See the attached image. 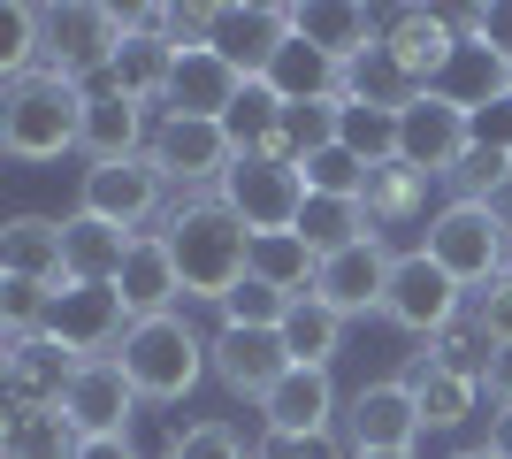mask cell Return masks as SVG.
I'll return each instance as SVG.
<instances>
[{
    "instance_id": "6da1fadb",
    "label": "cell",
    "mask_w": 512,
    "mask_h": 459,
    "mask_svg": "<svg viewBox=\"0 0 512 459\" xmlns=\"http://www.w3.org/2000/svg\"><path fill=\"white\" fill-rule=\"evenodd\" d=\"M153 238L169 245L176 276H184V299H214V306H222L245 276H253V230H245L214 192L169 207V222H161Z\"/></svg>"
},
{
    "instance_id": "7a4b0ae2",
    "label": "cell",
    "mask_w": 512,
    "mask_h": 459,
    "mask_svg": "<svg viewBox=\"0 0 512 459\" xmlns=\"http://www.w3.org/2000/svg\"><path fill=\"white\" fill-rule=\"evenodd\" d=\"M85 108L92 92L39 69V77H16L8 100H0V146L16 161H62L69 146H85Z\"/></svg>"
},
{
    "instance_id": "3957f363",
    "label": "cell",
    "mask_w": 512,
    "mask_h": 459,
    "mask_svg": "<svg viewBox=\"0 0 512 459\" xmlns=\"http://www.w3.org/2000/svg\"><path fill=\"white\" fill-rule=\"evenodd\" d=\"M123 375L138 383V398H153V406H176V398H192V383L214 368L207 345H199V329L184 322V314H153V322H130L123 337Z\"/></svg>"
},
{
    "instance_id": "277c9868",
    "label": "cell",
    "mask_w": 512,
    "mask_h": 459,
    "mask_svg": "<svg viewBox=\"0 0 512 459\" xmlns=\"http://www.w3.org/2000/svg\"><path fill=\"white\" fill-rule=\"evenodd\" d=\"M421 253H428V261H436L451 284L474 299L482 284H497V276L512 268V230L490 215V207H482V199H451L444 215L428 222Z\"/></svg>"
},
{
    "instance_id": "5b68a950",
    "label": "cell",
    "mask_w": 512,
    "mask_h": 459,
    "mask_svg": "<svg viewBox=\"0 0 512 459\" xmlns=\"http://www.w3.org/2000/svg\"><path fill=\"white\" fill-rule=\"evenodd\" d=\"M123 46H130V16H123V8H100V0L46 8V69H54V77H69V85L107 77Z\"/></svg>"
},
{
    "instance_id": "8992f818",
    "label": "cell",
    "mask_w": 512,
    "mask_h": 459,
    "mask_svg": "<svg viewBox=\"0 0 512 459\" xmlns=\"http://www.w3.org/2000/svg\"><path fill=\"white\" fill-rule=\"evenodd\" d=\"M214 199H222L253 238H276V230H299L306 176L291 169V161H268V153H237V169L214 184Z\"/></svg>"
},
{
    "instance_id": "52a82bcc",
    "label": "cell",
    "mask_w": 512,
    "mask_h": 459,
    "mask_svg": "<svg viewBox=\"0 0 512 459\" xmlns=\"http://www.w3.org/2000/svg\"><path fill=\"white\" fill-rule=\"evenodd\" d=\"M46 337L77 360H115V345L130 337V306L115 284H54L46 306Z\"/></svg>"
},
{
    "instance_id": "ba28073f",
    "label": "cell",
    "mask_w": 512,
    "mask_h": 459,
    "mask_svg": "<svg viewBox=\"0 0 512 459\" xmlns=\"http://www.w3.org/2000/svg\"><path fill=\"white\" fill-rule=\"evenodd\" d=\"M383 314L406 329V337H421V345H428V337H444V329L467 314V291L451 284V276L428 261V253H398L390 291H383Z\"/></svg>"
},
{
    "instance_id": "9c48e42d",
    "label": "cell",
    "mask_w": 512,
    "mask_h": 459,
    "mask_svg": "<svg viewBox=\"0 0 512 459\" xmlns=\"http://www.w3.org/2000/svg\"><path fill=\"white\" fill-rule=\"evenodd\" d=\"M474 153V123L467 108H451L436 92H413L398 108V161L421 176H459V161Z\"/></svg>"
},
{
    "instance_id": "30bf717a",
    "label": "cell",
    "mask_w": 512,
    "mask_h": 459,
    "mask_svg": "<svg viewBox=\"0 0 512 459\" xmlns=\"http://www.w3.org/2000/svg\"><path fill=\"white\" fill-rule=\"evenodd\" d=\"M459 46H467V31H459V16H444V8H398V16L383 23V62L406 77V92H428L451 69Z\"/></svg>"
},
{
    "instance_id": "8fae6325",
    "label": "cell",
    "mask_w": 512,
    "mask_h": 459,
    "mask_svg": "<svg viewBox=\"0 0 512 459\" xmlns=\"http://www.w3.org/2000/svg\"><path fill=\"white\" fill-rule=\"evenodd\" d=\"M291 39H299L291 8H268V0H230V8H214V31H207V46L237 69V77H268Z\"/></svg>"
},
{
    "instance_id": "7c38bea8",
    "label": "cell",
    "mask_w": 512,
    "mask_h": 459,
    "mask_svg": "<svg viewBox=\"0 0 512 459\" xmlns=\"http://www.w3.org/2000/svg\"><path fill=\"white\" fill-rule=\"evenodd\" d=\"M146 161L169 176V184H222V176L237 169V146H230V131H222V123H199V115H161V123H153Z\"/></svg>"
},
{
    "instance_id": "4fadbf2b",
    "label": "cell",
    "mask_w": 512,
    "mask_h": 459,
    "mask_svg": "<svg viewBox=\"0 0 512 459\" xmlns=\"http://www.w3.org/2000/svg\"><path fill=\"white\" fill-rule=\"evenodd\" d=\"M169 207V176L153 169V161H115V169H85V215L115 222V230H146L153 215ZM169 222V215H161Z\"/></svg>"
},
{
    "instance_id": "5bb4252c",
    "label": "cell",
    "mask_w": 512,
    "mask_h": 459,
    "mask_svg": "<svg viewBox=\"0 0 512 459\" xmlns=\"http://www.w3.org/2000/svg\"><path fill=\"white\" fill-rule=\"evenodd\" d=\"M207 360H214V375H222V391L253 398V406H268V391L291 375L283 329H222V337L207 345Z\"/></svg>"
},
{
    "instance_id": "9a60e30c",
    "label": "cell",
    "mask_w": 512,
    "mask_h": 459,
    "mask_svg": "<svg viewBox=\"0 0 512 459\" xmlns=\"http://www.w3.org/2000/svg\"><path fill=\"white\" fill-rule=\"evenodd\" d=\"M260 421H268V437L276 444H314L337 429V383H329V368H291L268 391V406H260Z\"/></svg>"
},
{
    "instance_id": "2e32d148",
    "label": "cell",
    "mask_w": 512,
    "mask_h": 459,
    "mask_svg": "<svg viewBox=\"0 0 512 459\" xmlns=\"http://www.w3.org/2000/svg\"><path fill=\"white\" fill-rule=\"evenodd\" d=\"M421 429H428V421H421V406H413L406 383H360L352 406H344V437H352V452H413Z\"/></svg>"
},
{
    "instance_id": "e0dca14e",
    "label": "cell",
    "mask_w": 512,
    "mask_h": 459,
    "mask_svg": "<svg viewBox=\"0 0 512 459\" xmlns=\"http://www.w3.org/2000/svg\"><path fill=\"white\" fill-rule=\"evenodd\" d=\"M62 414L77 421V437H130L138 383L123 375V360H77V383H69Z\"/></svg>"
},
{
    "instance_id": "ac0fdd59",
    "label": "cell",
    "mask_w": 512,
    "mask_h": 459,
    "mask_svg": "<svg viewBox=\"0 0 512 459\" xmlns=\"http://www.w3.org/2000/svg\"><path fill=\"white\" fill-rule=\"evenodd\" d=\"M390 268H398V261L383 253V238H360V245H344V253H329V261H321L314 299L329 306V314H344V322H352V314H367V306L383 314Z\"/></svg>"
},
{
    "instance_id": "d6986e66",
    "label": "cell",
    "mask_w": 512,
    "mask_h": 459,
    "mask_svg": "<svg viewBox=\"0 0 512 459\" xmlns=\"http://www.w3.org/2000/svg\"><path fill=\"white\" fill-rule=\"evenodd\" d=\"M0 375H8V406H62L77 383V352H62L54 337H23L0 345Z\"/></svg>"
},
{
    "instance_id": "ffe728a7",
    "label": "cell",
    "mask_w": 512,
    "mask_h": 459,
    "mask_svg": "<svg viewBox=\"0 0 512 459\" xmlns=\"http://www.w3.org/2000/svg\"><path fill=\"white\" fill-rule=\"evenodd\" d=\"M291 23H299V39L314 46V54H329L337 69L367 62V54L383 46V23L367 16V8H352V0H306V8H291Z\"/></svg>"
},
{
    "instance_id": "44dd1931",
    "label": "cell",
    "mask_w": 512,
    "mask_h": 459,
    "mask_svg": "<svg viewBox=\"0 0 512 459\" xmlns=\"http://www.w3.org/2000/svg\"><path fill=\"white\" fill-rule=\"evenodd\" d=\"M253 85V77H237L214 46H184L176 54V85H169V115H199V123H222L230 100Z\"/></svg>"
},
{
    "instance_id": "7402d4cb",
    "label": "cell",
    "mask_w": 512,
    "mask_h": 459,
    "mask_svg": "<svg viewBox=\"0 0 512 459\" xmlns=\"http://www.w3.org/2000/svg\"><path fill=\"white\" fill-rule=\"evenodd\" d=\"M130 253H138V238L130 230H115V222H100V215H77L62 222V261H69V284H115L130 268Z\"/></svg>"
},
{
    "instance_id": "603a6c76",
    "label": "cell",
    "mask_w": 512,
    "mask_h": 459,
    "mask_svg": "<svg viewBox=\"0 0 512 459\" xmlns=\"http://www.w3.org/2000/svg\"><path fill=\"white\" fill-rule=\"evenodd\" d=\"M153 131H146V108H130L123 92H92V108H85V161L92 169H115V161H146Z\"/></svg>"
},
{
    "instance_id": "cb8c5ba5",
    "label": "cell",
    "mask_w": 512,
    "mask_h": 459,
    "mask_svg": "<svg viewBox=\"0 0 512 459\" xmlns=\"http://www.w3.org/2000/svg\"><path fill=\"white\" fill-rule=\"evenodd\" d=\"M0 276H16V284H69L62 222L54 215H16L0 230Z\"/></svg>"
},
{
    "instance_id": "d4e9b609",
    "label": "cell",
    "mask_w": 512,
    "mask_h": 459,
    "mask_svg": "<svg viewBox=\"0 0 512 459\" xmlns=\"http://www.w3.org/2000/svg\"><path fill=\"white\" fill-rule=\"evenodd\" d=\"M115 291H123L130 322H153V314H176V299H184V276H176L169 245H161V238H138L130 268L115 276Z\"/></svg>"
},
{
    "instance_id": "484cf974",
    "label": "cell",
    "mask_w": 512,
    "mask_h": 459,
    "mask_svg": "<svg viewBox=\"0 0 512 459\" xmlns=\"http://www.w3.org/2000/svg\"><path fill=\"white\" fill-rule=\"evenodd\" d=\"M85 437L62 406H8L0 421V459H77Z\"/></svg>"
},
{
    "instance_id": "4316f807",
    "label": "cell",
    "mask_w": 512,
    "mask_h": 459,
    "mask_svg": "<svg viewBox=\"0 0 512 459\" xmlns=\"http://www.w3.org/2000/svg\"><path fill=\"white\" fill-rule=\"evenodd\" d=\"M413 391V406H421L428 429H459V421L474 414V398H482V375H459V368H436V360H421L413 352V368L398 375Z\"/></svg>"
},
{
    "instance_id": "83f0119b",
    "label": "cell",
    "mask_w": 512,
    "mask_h": 459,
    "mask_svg": "<svg viewBox=\"0 0 512 459\" xmlns=\"http://www.w3.org/2000/svg\"><path fill=\"white\" fill-rule=\"evenodd\" d=\"M428 92H436V100H451V108H490V100H505V92H512V69L505 62H497V54H490V46H459V54H451V69H444V77H436V85H428Z\"/></svg>"
},
{
    "instance_id": "f1b7e54d",
    "label": "cell",
    "mask_w": 512,
    "mask_h": 459,
    "mask_svg": "<svg viewBox=\"0 0 512 459\" xmlns=\"http://www.w3.org/2000/svg\"><path fill=\"white\" fill-rule=\"evenodd\" d=\"M337 146H352L367 169L398 161V108L367 100V92H344V100H337Z\"/></svg>"
},
{
    "instance_id": "f546056e",
    "label": "cell",
    "mask_w": 512,
    "mask_h": 459,
    "mask_svg": "<svg viewBox=\"0 0 512 459\" xmlns=\"http://www.w3.org/2000/svg\"><path fill=\"white\" fill-rule=\"evenodd\" d=\"M360 207H367V222H375V238H383V230H406V222L428 207V176L406 169V161H383V169H367Z\"/></svg>"
},
{
    "instance_id": "4dcf8cb0",
    "label": "cell",
    "mask_w": 512,
    "mask_h": 459,
    "mask_svg": "<svg viewBox=\"0 0 512 459\" xmlns=\"http://www.w3.org/2000/svg\"><path fill=\"white\" fill-rule=\"evenodd\" d=\"M253 276L283 299H314V276H321V253L299 238V230H276V238H253Z\"/></svg>"
},
{
    "instance_id": "1f68e13d",
    "label": "cell",
    "mask_w": 512,
    "mask_h": 459,
    "mask_svg": "<svg viewBox=\"0 0 512 459\" xmlns=\"http://www.w3.org/2000/svg\"><path fill=\"white\" fill-rule=\"evenodd\" d=\"M268 85H276L283 100H291V108H306V100H344V92H352V85H344V69L329 62V54H314L306 39H291V46L276 54Z\"/></svg>"
},
{
    "instance_id": "d6a6232c",
    "label": "cell",
    "mask_w": 512,
    "mask_h": 459,
    "mask_svg": "<svg viewBox=\"0 0 512 459\" xmlns=\"http://www.w3.org/2000/svg\"><path fill=\"white\" fill-rule=\"evenodd\" d=\"M283 108H291V100H283V92L268 85V77H253V85H245V92L230 100V115H222L230 146H237V153H268V146L283 138Z\"/></svg>"
},
{
    "instance_id": "836d02e7",
    "label": "cell",
    "mask_w": 512,
    "mask_h": 459,
    "mask_svg": "<svg viewBox=\"0 0 512 459\" xmlns=\"http://www.w3.org/2000/svg\"><path fill=\"white\" fill-rule=\"evenodd\" d=\"M299 238L314 245L321 261H329V253H344V245H360V238H375V222H367V207H360V199H321V192H306Z\"/></svg>"
},
{
    "instance_id": "e575fe53",
    "label": "cell",
    "mask_w": 512,
    "mask_h": 459,
    "mask_svg": "<svg viewBox=\"0 0 512 459\" xmlns=\"http://www.w3.org/2000/svg\"><path fill=\"white\" fill-rule=\"evenodd\" d=\"M344 337V314H329L321 299H291L283 314V345H291V368H329Z\"/></svg>"
},
{
    "instance_id": "d590c367",
    "label": "cell",
    "mask_w": 512,
    "mask_h": 459,
    "mask_svg": "<svg viewBox=\"0 0 512 459\" xmlns=\"http://www.w3.org/2000/svg\"><path fill=\"white\" fill-rule=\"evenodd\" d=\"M46 54V8H31V0H16L8 16H0V77L16 85V77H39V62Z\"/></svg>"
},
{
    "instance_id": "8d00e7d4",
    "label": "cell",
    "mask_w": 512,
    "mask_h": 459,
    "mask_svg": "<svg viewBox=\"0 0 512 459\" xmlns=\"http://www.w3.org/2000/svg\"><path fill=\"white\" fill-rule=\"evenodd\" d=\"M299 176H306V192H321V199H360L367 192V161L352 146H321L314 161H299Z\"/></svg>"
},
{
    "instance_id": "74e56055",
    "label": "cell",
    "mask_w": 512,
    "mask_h": 459,
    "mask_svg": "<svg viewBox=\"0 0 512 459\" xmlns=\"http://www.w3.org/2000/svg\"><path fill=\"white\" fill-rule=\"evenodd\" d=\"M283 314H291V299L268 291L260 276H245V284L222 299V329H283Z\"/></svg>"
},
{
    "instance_id": "f35d334b",
    "label": "cell",
    "mask_w": 512,
    "mask_h": 459,
    "mask_svg": "<svg viewBox=\"0 0 512 459\" xmlns=\"http://www.w3.org/2000/svg\"><path fill=\"white\" fill-rule=\"evenodd\" d=\"M169 459H260V452L245 444V429H230V421H192V429L169 444Z\"/></svg>"
},
{
    "instance_id": "ab89813d",
    "label": "cell",
    "mask_w": 512,
    "mask_h": 459,
    "mask_svg": "<svg viewBox=\"0 0 512 459\" xmlns=\"http://www.w3.org/2000/svg\"><path fill=\"white\" fill-rule=\"evenodd\" d=\"M467 322L490 337V352H497V345H512V268L497 276V284H482V291L467 299Z\"/></svg>"
},
{
    "instance_id": "60d3db41",
    "label": "cell",
    "mask_w": 512,
    "mask_h": 459,
    "mask_svg": "<svg viewBox=\"0 0 512 459\" xmlns=\"http://www.w3.org/2000/svg\"><path fill=\"white\" fill-rule=\"evenodd\" d=\"M459 31H467L474 46H490L497 62L512 69V0H490V8H467V16H459Z\"/></svg>"
},
{
    "instance_id": "b9f144b4",
    "label": "cell",
    "mask_w": 512,
    "mask_h": 459,
    "mask_svg": "<svg viewBox=\"0 0 512 459\" xmlns=\"http://www.w3.org/2000/svg\"><path fill=\"white\" fill-rule=\"evenodd\" d=\"M451 184H459V199H490L497 184H512V153H482V146H474Z\"/></svg>"
},
{
    "instance_id": "7bdbcfd3",
    "label": "cell",
    "mask_w": 512,
    "mask_h": 459,
    "mask_svg": "<svg viewBox=\"0 0 512 459\" xmlns=\"http://www.w3.org/2000/svg\"><path fill=\"white\" fill-rule=\"evenodd\" d=\"M467 123H474V146H482V153H512V92L490 100V108H474Z\"/></svg>"
},
{
    "instance_id": "ee69618b",
    "label": "cell",
    "mask_w": 512,
    "mask_h": 459,
    "mask_svg": "<svg viewBox=\"0 0 512 459\" xmlns=\"http://www.w3.org/2000/svg\"><path fill=\"white\" fill-rule=\"evenodd\" d=\"M482 391H490L497 414H512V345H497V352H490V375H482Z\"/></svg>"
},
{
    "instance_id": "f6af8a7d",
    "label": "cell",
    "mask_w": 512,
    "mask_h": 459,
    "mask_svg": "<svg viewBox=\"0 0 512 459\" xmlns=\"http://www.w3.org/2000/svg\"><path fill=\"white\" fill-rule=\"evenodd\" d=\"M77 459H138V452H130V437H85Z\"/></svg>"
},
{
    "instance_id": "bcb514c9",
    "label": "cell",
    "mask_w": 512,
    "mask_h": 459,
    "mask_svg": "<svg viewBox=\"0 0 512 459\" xmlns=\"http://www.w3.org/2000/svg\"><path fill=\"white\" fill-rule=\"evenodd\" d=\"M283 459H352V452H337L329 437H314V444H283Z\"/></svg>"
},
{
    "instance_id": "7dc6e473",
    "label": "cell",
    "mask_w": 512,
    "mask_h": 459,
    "mask_svg": "<svg viewBox=\"0 0 512 459\" xmlns=\"http://www.w3.org/2000/svg\"><path fill=\"white\" fill-rule=\"evenodd\" d=\"M490 452L512 459V414H490Z\"/></svg>"
},
{
    "instance_id": "c3c4849f",
    "label": "cell",
    "mask_w": 512,
    "mask_h": 459,
    "mask_svg": "<svg viewBox=\"0 0 512 459\" xmlns=\"http://www.w3.org/2000/svg\"><path fill=\"white\" fill-rule=\"evenodd\" d=\"M451 459H497V452H490V444H467V452H451Z\"/></svg>"
},
{
    "instance_id": "681fc988",
    "label": "cell",
    "mask_w": 512,
    "mask_h": 459,
    "mask_svg": "<svg viewBox=\"0 0 512 459\" xmlns=\"http://www.w3.org/2000/svg\"><path fill=\"white\" fill-rule=\"evenodd\" d=\"M352 459H413V452H352Z\"/></svg>"
}]
</instances>
